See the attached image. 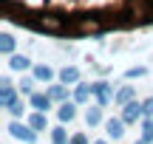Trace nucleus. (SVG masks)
<instances>
[{
    "label": "nucleus",
    "instance_id": "obj_1",
    "mask_svg": "<svg viewBox=\"0 0 153 144\" xmlns=\"http://www.w3.org/2000/svg\"><path fill=\"white\" fill-rule=\"evenodd\" d=\"M68 17H60V14H37L34 17V26L37 31H51V34H68Z\"/></svg>",
    "mask_w": 153,
    "mask_h": 144
},
{
    "label": "nucleus",
    "instance_id": "obj_2",
    "mask_svg": "<svg viewBox=\"0 0 153 144\" xmlns=\"http://www.w3.org/2000/svg\"><path fill=\"white\" fill-rule=\"evenodd\" d=\"M9 133L14 136V139H20V141H26V144H34V139H37V130H28L26 124H20V122H11L9 124Z\"/></svg>",
    "mask_w": 153,
    "mask_h": 144
},
{
    "label": "nucleus",
    "instance_id": "obj_3",
    "mask_svg": "<svg viewBox=\"0 0 153 144\" xmlns=\"http://www.w3.org/2000/svg\"><path fill=\"white\" fill-rule=\"evenodd\" d=\"M145 116V105H139V102H128L125 105V113H122V119L125 122H136V119Z\"/></svg>",
    "mask_w": 153,
    "mask_h": 144
},
{
    "label": "nucleus",
    "instance_id": "obj_4",
    "mask_svg": "<svg viewBox=\"0 0 153 144\" xmlns=\"http://www.w3.org/2000/svg\"><path fill=\"white\" fill-rule=\"evenodd\" d=\"M14 102H17L14 88H11V82H9V79H3V90H0V105H3V107H9V105H14Z\"/></svg>",
    "mask_w": 153,
    "mask_h": 144
},
{
    "label": "nucleus",
    "instance_id": "obj_5",
    "mask_svg": "<svg viewBox=\"0 0 153 144\" xmlns=\"http://www.w3.org/2000/svg\"><path fill=\"white\" fill-rule=\"evenodd\" d=\"M122 124H125V119H108V122H105V133H108L111 139H122V133H125Z\"/></svg>",
    "mask_w": 153,
    "mask_h": 144
},
{
    "label": "nucleus",
    "instance_id": "obj_6",
    "mask_svg": "<svg viewBox=\"0 0 153 144\" xmlns=\"http://www.w3.org/2000/svg\"><path fill=\"white\" fill-rule=\"evenodd\" d=\"M91 90H94V96L99 99V105H108L111 102V88L105 82H97V85H91Z\"/></svg>",
    "mask_w": 153,
    "mask_h": 144
},
{
    "label": "nucleus",
    "instance_id": "obj_7",
    "mask_svg": "<svg viewBox=\"0 0 153 144\" xmlns=\"http://www.w3.org/2000/svg\"><path fill=\"white\" fill-rule=\"evenodd\" d=\"M31 107L34 110H48L51 107V96L48 93H31Z\"/></svg>",
    "mask_w": 153,
    "mask_h": 144
},
{
    "label": "nucleus",
    "instance_id": "obj_8",
    "mask_svg": "<svg viewBox=\"0 0 153 144\" xmlns=\"http://www.w3.org/2000/svg\"><path fill=\"white\" fill-rule=\"evenodd\" d=\"M28 65H31L28 57H20V54H11V60H9V68H11V71H26Z\"/></svg>",
    "mask_w": 153,
    "mask_h": 144
},
{
    "label": "nucleus",
    "instance_id": "obj_9",
    "mask_svg": "<svg viewBox=\"0 0 153 144\" xmlns=\"http://www.w3.org/2000/svg\"><path fill=\"white\" fill-rule=\"evenodd\" d=\"M28 124H31L34 130H45V127H48V119H45V110H37V113L31 116V122H28Z\"/></svg>",
    "mask_w": 153,
    "mask_h": 144
},
{
    "label": "nucleus",
    "instance_id": "obj_10",
    "mask_svg": "<svg viewBox=\"0 0 153 144\" xmlns=\"http://www.w3.org/2000/svg\"><path fill=\"white\" fill-rule=\"evenodd\" d=\"M34 76H37L40 82H48V79H54V71H51L48 65H37L34 68Z\"/></svg>",
    "mask_w": 153,
    "mask_h": 144
},
{
    "label": "nucleus",
    "instance_id": "obj_11",
    "mask_svg": "<svg viewBox=\"0 0 153 144\" xmlns=\"http://www.w3.org/2000/svg\"><path fill=\"white\" fill-rule=\"evenodd\" d=\"M74 116H76V107L71 105V102H65V105L60 107V122H71Z\"/></svg>",
    "mask_w": 153,
    "mask_h": 144
},
{
    "label": "nucleus",
    "instance_id": "obj_12",
    "mask_svg": "<svg viewBox=\"0 0 153 144\" xmlns=\"http://www.w3.org/2000/svg\"><path fill=\"white\" fill-rule=\"evenodd\" d=\"M0 51L3 54H11L14 51V37L11 34H0Z\"/></svg>",
    "mask_w": 153,
    "mask_h": 144
},
{
    "label": "nucleus",
    "instance_id": "obj_13",
    "mask_svg": "<svg viewBox=\"0 0 153 144\" xmlns=\"http://www.w3.org/2000/svg\"><path fill=\"white\" fill-rule=\"evenodd\" d=\"M131 99H133V85H125V88L116 93V102H119V105H128Z\"/></svg>",
    "mask_w": 153,
    "mask_h": 144
},
{
    "label": "nucleus",
    "instance_id": "obj_14",
    "mask_svg": "<svg viewBox=\"0 0 153 144\" xmlns=\"http://www.w3.org/2000/svg\"><path fill=\"white\" fill-rule=\"evenodd\" d=\"M60 79H62V82H76V79H79V71H76V68H62V71H60Z\"/></svg>",
    "mask_w": 153,
    "mask_h": 144
},
{
    "label": "nucleus",
    "instance_id": "obj_15",
    "mask_svg": "<svg viewBox=\"0 0 153 144\" xmlns=\"http://www.w3.org/2000/svg\"><path fill=\"white\" fill-rule=\"evenodd\" d=\"M85 122L91 124V127L102 122V113H99V107H88V113H85Z\"/></svg>",
    "mask_w": 153,
    "mask_h": 144
},
{
    "label": "nucleus",
    "instance_id": "obj_16",
    "mask_svg": "<svg viewBox=\"0 0 153 144\" xmlns=\"http://www.w3.org/2000/svg\"><path fill=\"white\" fill-rule=\"evenodd\" d=\"M142 139L148 144H153V122L150 119H145V124H142Z\"/></svg>",
    "mask_w": 153,
    "mask_h": 144
},
{
    "label": "nucleus",
    "instance_id": "obj_17",
    "mask_svg": "<svg viewBox=\"0 0 153 144\" xmlns=\"http://www.w3.org/2000/svg\"><path fill=\"white\" fill-rule=\"evenodd\" d=\"M51 141H54V144H65L68 139H65V130H62V127H54V130H51Z\"/></svg>",
    "mask_w": 153,
    "mask_h": 144
},
{
    "label": "nucleus",
    "instance_id": "obj_18",
    "mask_svg": "<svg viewBox=\"0 0 153 144\" xmlns=\"http://www.w3.org/2000/svg\"><path fill=\"white\" fill-rule=\"evenodd\" d=\"M88 93H94V90L88 88V85H79V88H76V93H74V99H76V102H85Z\"/></svg>",
    "mask_w": 153,
    "mask_h": 144
},
{
    "label": "nucleus",
    "instance_id": "obj_19",
    "mask_svg": "<svg viewBox=\"0 0 153 144\" xmlns=\"http://www.w3.org/2000/svg\"><path fill=\"white\" fill-rule=\"evenodd\" d=\"M48 96L51 99H65V88H62V85H54V88L48 90Z\"/></svg>",
    "mask_w": 153,
    "mask_h": 144
},
{
    "label": "nucleus",
    "instance_id": "obj_20",
    "mask_svg": "<svg viewBox=\"0 0 153 144\" xmlns=\"http://www.w3.org/2000/svg\"><path fill=\"white\" fill-rule=\"evenodd\" d=\"M9 113H11V116H20V113H23V102L17 99L14 105H9Z\"/></svg>",
    "mask_w": 153,
    "mask_h": 144
},
{
    "label": "nucleus",
    "instance_id": "obj_21",
    "mask_svg": "<svg viewBox=\"0 0 153 144\" xmlns=\"http://www.w3.org/2000/svg\"><path fill=\"white\" fill-rule=\"evenodd\" d=\"M71 144H88L85 133H76V136H71Z\"/></svg>",
    "mask_w": 153,
    "mask_h": 144
},
{
    "label": "nucleus",
    "instance_id": "obj_22",
    "mask_svg": "<svg viewBox=\"0 0 153 144\" xmlns=\"http://www.w3.org/2000/svg\"><path fill=\"white\" fill-rule=\"evenodd\" d=\"M133 76H145V68H131L128 71V79H133Z\"/></svg>",
    "mask_w": 153,
    "mask_h": 144
},
{
    "label": "nucleus",
    "instance_id": "obj_23",
    "mask_svg": "<svg viewBox=\"0 0 153 144\" xmlns=\"http://www.w3.org/2000/svg\"><path fill=\"white\" fill-rule=\"evenodd\" d=\"M145 113H148V116H153V96L145 102Z\"/></svg>",
    "mask_w": 153,
    "mask_h": 144
},
{
    "label": "nucleus",
    "instance_id": "obj_24",
    "mask_svg": "<svg viewBox=\"0 0 153 144\" xmlns=\"http://www.w3.org/2000/svg\"><path fill=\"white\" fill-rule=\"evenodd\" d=\"M31 85H34L31 79H23V93H31Z\"/></svg>",
    "mask_w": 153,
    "mask_h": 144
},
{
    "label": "nucleus",
    "instance_id": "obj_25",
    "mask_svg": "<svg viewBox=\"0 0 153 144\" xmlns=\"http://www.w3.org/2000/svg\"><path fill=\"white\" fill-rule=\"evenodd\" d=\"M139 144H148V141H145V139H142V141H139Z\"/></svg>",
    "mask_w": 153,
    "mask_h": 144
},
{
    "label": "nucleus",
    "instance_id": "obj_26",
    "mask_svg": "<svg viewBox=\"0 0 153 144\" xmlns=\"http://www.w3.org/2000/svg\"><path fill=\"white\" fill-rule=\"evenodd\" d=\"M97 144H105V141H97Z\"/></svg>",
    "mask_w": 153,
    "mask_h": 144
}]
</instances>
